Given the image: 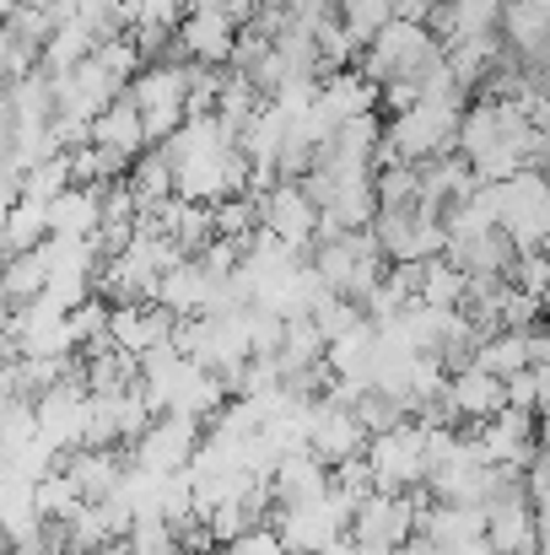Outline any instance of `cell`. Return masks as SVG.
Listing matches in <instances>:
<instances>
[{"label":"cell","instance_id":"obj_1","mask_svg":"<svg viewBox=\"0 0 550 555\" xmlns=\"http://www.w3.org/2000/svg\"><path fill=\"white\" fill-rule=\"evenodd\" d=\"M432 60H443V43L421 27V22H383L372 33V43L362 49V65H351L357 76H367L372 87H388V81H415Z\"/></svg>","mask_w":550,"mask_h":555},{"label":"cell","instance_id":"obj_2","mask_svg":"<svg viewBox=\"0 0 550 555\" xmlns=\"http://www.w3.org/2000/svg\"><path fill=\"white\" fill-rule=\"evenodd\" d=\"M351 513H357V502H346V496L330 486L324 496H314V502H303V507H276L270 529H276V540L292 555H319L346 540Z\"/></svg>","mask_w":550,"mask_h":555},{"label":"cell","instance_id":"obj_3","mask_svg":"<svg viewBox=\"0 0 550 555\" xmlns=\"http://www.w3.org/2000/svg\"><path fill=\"white\" fill-rule=\"evenodd\" d=\"M125 98H130L136 114H141L146 146H152V141L163 146V141L183 125V65L179 60H168V65H146V70H136V81L125 87Z\"/></svg>","mask_w":550,"mask_h":555},{"label":"cell","instance_id":"obj_4","mask_svg":"<svg viewBox=\"0 0 550 555\" xmlns=\"http://www.w3.org/2000/svg\"><path fill=\"white\" fill-rule=\"evenodd\" d=\"M362 459L372 469V480H378V491H415L426 480V431L415 421H405L394 431H378V437H367Z\"/></svg>","mask_w":550,"mask_h":555},{"label":"cell","instance_id":"obj_5","mask_svg":"<svg viewBox=\"0 0 550 555\" xmlns=\"http://www.w3.org/2000/svg\"><path fill=\"white\" fill-rule=\"evenodd\" d=\"M415 534V496L410 491H378L357 502L346 540L351 545H378V551H399Z\"/></svg>","mask_w":550,"mask_h":555},{"label":"cell","instance_id":"obj_6","mask_svg":"<svg viewBox=\"0 0 550 555\" xmlns=\"http://www.w3.org/2000/svg\"><path fill=\"white\" fill-rule=\"evenodd\" d=\"M194 448H200V426L189 421V415H174V410H163V415H152V426L136 437V469H152V475H183L189 469V459H194Z\"/></svg>","mask_w":550,"mask_h":555},{"label":"cell","instance_id":"obj_7","mask_svg":"<svg viewBox=\"0 0 550 555\" xmlns=\"http://www.w3.org/2000/svg\"><path fill=\"white\" fill-rule=\"evenodd\" d=\"M33 426H38V437L54 453H76L81 431H87V388H81V377H65L49 393H38L33 399Z\"/></svg>","mask_w":550,"mask_h":555},{"label":"cell","instance_id":"obj_8","mask_svg":"<svg viewBox=\"0 0 550 555\" xmlns=\"http://www.w3.org/2000/svg\"><path fill=\"white\" fill-rule=\"evenodd\" d=\"M254 216H259V227L270 232V237H281L286 248H297V254H308L314 248V227H319V210L308 205V194L292 184H276L265 189L259 199H254Z\"/></svg>","mask_w":550,"mask_h":555},{"label":"cell","instance_id":"obj_9","mask_svg":"<svg viewBox=\"0 0 550 555\" xmlns=\"http://www.w3.org/2000/svg\"><path fill=\"white\" fill-rule=\"evenodd\" d=\"M362 448H367V431L357 426V415H351L346 404H330V399H314V404H308V453H314L324 469L357 459Z\"/></svg>","mask_w":550,"mask_h":555},{"label":"cell","instance_id":"obj_10","mask_svg":"<svg viewBox=\"0 0 550 555\" xmlns=\"http://www.w3.org/2000/svg\"><path fill=\"white\" fill-rule=\"evenodd\" d=\"M174 324H179V319L163 313L157 302H108V346H114V351L141 357V351H152V346H168Z\"/></svg>","mask_w":550,"mask_h":555},{"label":"cell","instance_id":"obj_11","mask_svg":"<svg viewBox=\"0 0 550 555\" xmlns=\"http://www.w3.org/2000/svg\"><path fill=\"white\" fill-rule=\"evenodd\" d=\"M232 38L238 27L221 5H189V16L179 22V54H189V65H227Z\"/></svg>","mask_w":550,"mask_h":555},{"label":"cell","instance_id":"obj_12","mask_svg":"<svg viewBox=\"0 0 550 555\" xmlns=\"http://www.w3.org/2000/svg\"><path fill=\"white\" fill-rule=\"evenodd\" d=\"M60 475L76 486L81 502H103V496H114L125 459L114 448H76V453H60Z\"/></svg>","mask_w":550,"mask_h":555},{"label":"cell","instance_id":"obj_13","mask_svg":"<svg viewBox=\"0 0 550 555\" xmlns=\"http://www.w3.org/2000/svg\"><path fill=\"white\" fill-rule=\"evenodd\" d=\"M265 486H270V502H276V507H303V502H314V496L330 491V469L303 448V453L276 459V469H270Z\"/></svg>","mask_w":550,"mask_h":555},{"label":"cell","instance_id":"obj_14","mask_svg":"<svg viewBox=\"0 0 550 555\" xmlns=\"http://www.w3.org/2000/svg\"><path fill=\"white\" fill-rule=\"evenodd\" d=\"M443 399H448L453 421H475L481 426V421H491L502 410V377H491V372H481V367H464L448 377Z\"/></svg>","mask_w":550,"mask_h":555},{"label":"cell","instance_id":"obj_15","mask_svg":"<svg viewBox=\"0 0 550 555\" xmlns=\"http://www.w3.org/2000/svg\"><path fill=\"white\" fill-rule=\"evenodd\" d=\"M92 146L108 152V157H125V163H136V157L146 152V130H141V114H136L130 98H114V103L92 119Z\"/></svg>","mask_w":550,"mask_h":555},{"label":"cell","instance_id":"obj_16","mask_svg":"<svg viewBox=\"0 0 550 555\" xmlns=\"http://www.w3.org/2000/svg\"><path fill=\"white\" fill-rule=\"evenodd\" d=\"M49 264H54V237H43V243L27 248V254H5V259H0V302H5V308L33 302V297L43 292Z\"/></svg>","mask_w":550,"mask_h":555},{"label":"cell","instance_id":"obj_17","mask_svg":"<svg viewBox=\"0 0 550 555\" xmlns=\"http://www.w3.org/2000/svg\"><path fill=\"white\" fill-rule=\"evenodd\" d=\"M98 189H65V194H54L49 205H43V232L49 237H60V243H81V237H92L98 232Z\"/></svg>","mask_w":550,"mask_h":555},{"label":"cell","instance_id":"obj_18","mask_svg":"<svg viewBox=\"0 0 550 555\" xmlns=\"http://www.w3.org/2000/svg\"><path fill=\"white\" fill-rule=\"evenodd\" d=\"M205 292H210V275L200 270V259H179L174 270L157 275L152 302H157L163 313H174V319H200V313H205Z\"/></svg>","mask_w":550,"mask_h":555},{"label":"cell","instance_id":"obj_19","mask_svg":"<svg viewBox=\"0 0 550 555\" xmlns=\"http://www.w3.org/2000/svg\"><path fill=\"white\" fill-rule=\"evenodd\" d=\"M319 103L346 125V119H362V114L378 108V87H372L367 76H357V70H330V76L319 81Z\"/></svg>","mask_w":550,"mask_h":555},{"label":"cell","instance_id":"obj_20","mask_svg":"<svg viewBox=\"0 0 550 555\" xmlns=\"http://www.w3.org/2000/svg\"><path fill=\"white\" fill-rule=\"evenodd\" d=\"M92 49H98V38H92L76 16L60 22V27L43 38V49H38V54H43V76H71L81 60H92Z\"/></svg>","mask_w":550,"mask_h":555},{"label":"cell","instance_id":"obj_21","mask_svg":"<svg viewBox=\"0 0 550 555\" xmlns=\"http://www.w3.org/2000/svg\"><path fill=\"white\" fill-rule=\"evenodd\" d=\"M276 372L281 377H292V372H308L324 362V340H319V330L308 324V319H286V330H281V346H276Z\"/></svg>","mask_w":550,"mask_h":555},{"label":"cell","instance_id":"obj_22","mask_svg":"<svg viewBox=\"0 0 550 555\" xmlns=\"http://www.w3.org/2000/svg\"><path fill=\"white\" fill-rule=\"evenodd\" d=\"M125 189L136 194V210H157L163 199H174V168L163 163V152H141L125 173Z\"/></svg>","mask_w":550,"mask_h":555},{"label":"cell","instance_id":"obj_23","mask_svg":"<svg viewBox=\"0 0 550 555\" xmlns=\"http://www.w3.org/2000/svg\"><path fill=\"white\" fill-rule=\"evenodd\" d=\"M415 302L421 308H443V313H459L464 302V275L437 254V259H421V286H415Z\"/></svg>","mask_w":550,"mask_h":555},{"label":"cell","instance_id":"obj_24","mask_svg":"<svg viewBox=\"0 0 550 555\" xmlns=\"http://www.w3.org/2000/svg\"><path fill=\"white\" fill-rule=\"evenodd\" d=\"M49 232H43V205L38 199H16L5 216H0V248L5 254H27V248H38Z\"/></svg>","mask_w":550,"mask_h":555},{"label":"cell","instance_id":"obj_25","mask_svg":"<svg viewBox=\"0 0 550 555\" xmlns=\"http://www.w3.org/2000/svg\"><path fill=\"white\" fill-rule=\"evenodd\" d=\"M76 507H81V496H76V486L60 469L43 475V480H33V518L38 524H71Z\"/></svg>","mask_w":550,"mask_h":555},{"label":"cell","instance_id":"obj_26","mask_svg":"<svg viewBox=\"0 0 550 555\" xmlns=\"http://www.w3.org/2000/svg\"><path fill=\"white\" fill-rule=\"evenodd\" d=\"M470 367L491 372V377H513V372H524V367H529V357H524V335H508V330L486 335V340L475 346Z\"/></svg>","mask_w":550,"mask_h":555},{"label":"cell","instance_id":"obj_27","mask_svg":"<svg viewBox=\"0 0 550 555\" xmlns=\"http://www.w3.org/2000/svg\"><path fill=\"white\" fill-rule=\"evenodd\" d=\"M351 415H357V426H362L367 437H378V431L405 426V421H410V404H405V399H394V393L362 388V393H357V404H351Z\"/></svg>","mask_w":550,"mask_h":555},{"label":"cell","instance_id":"obj_28","mask_svg":"<svg viewBox=\"0 0 550 555\" xmlns=\"http://www.w3.org/2000/svg\"><path fill=\"white\" fill-rule=\"evenodd\" d=\"M335 22L346 27V38L367 49L372 43V33L383 27V22H394V5L388 0H335Z\"/></svg>","mask_w":550,"mask_h":555},{"label":"cell","instance_id":"obj_29","mask_svg":"<svg viewBox=\"0 0 550 555\" xmlns=\"http://www.w3.org/2000/svg\"><path fill=\"white\" fill-rule=\"evenodd\" d=\"M308 324H314V330H319V340L330 346V340H341V335H351V330L362 324V308H357L351 297L319 292V302L308 308Z\"/></svg>","mask_w":550,"mask_h":555},{"label":"cell","instance_id":"obj_30","mask_svg":"<svg viewBox=\"0 0 550 555\" xmlns=\"http://www.w3.org/2000/svg\"><path fill=\"white\" fill-rule=\"evenodd\" d=\"M443 5H448L453 38H481V33H497V22H502V0H443Z\"/></svg>","mask_w":550,"mask_h":555},{"label":"cell","instance_id":"obj_31","mask_svg":"<svg viewBox=\"0 0 550 555\" xmlns=\"http://www.w3.org/2000/svg\"><path fill=\"white\" fill-rule=\"evenodd\" d=\"M65 335H71V351H87L98 340H108V302L103 297H87L81 308L65 313Z\"/></svg>","mask_w":550,"mask_h":555},{"label":"cell","instance_id":"obj_32","mask_svg":"<svg viewBox=\"0 0 550 555\" xmlns=\"http://www.w3.org/2000/svg\"><path fill=\"white\" fill-rule=\"evenodd\" d=\"M65 189H71V163H65V152L22 173V199H38V205H49V199H54V194H65Z\"/></svg>","mask_w":550,"mask_h":555},{"label":"cell","instance_id":"obj_33","mask_svg":"<svg viewBox=\"0 0 550 555\" xmlns=\"http://www.w3.org/2000/svg\"><path fill=\"white\" fill-rule=\"evenodd\" d=\"M92 65H98L103 76H114L119 87H130V81H136V70H141V54H136V43H130V38H103V43L92 49Z\"/></svg>","mask_w":550,"mask_h":555},{"label":"cell","instance_id":"obj_34","mask_svg":"<svg viewBox=\"0 0 550 555\" xmlns=\"http://www.w3.org/2000/svg\"><path fill=\"white\" fill-rule=\"evenodd\" d=\"M254 221H259V216H254V199H248V194H232V199H216V205H210V232H216V237H248Z\"/></svg>","mask_w":550,"mask_h":555},{"label":"cell","instance_id":"obj_35","mask_svg":"<svg viewBox=\"0 0 550 555\" xmlns=\"http://www.w3.org/2000/svg\"><path fill=\"white\" fill-rule=\"evenodd\" d=\"M16 199H22V179H16L11 168H0V216H5Z\"/></svg>","mask_w":550,"mask_h":555},{"label":"cell","instance_id":"obj_36","mask_svg":"<svg viewBox=\"0 0 550 555\" xmlns=\"http://www.w3.org/2000/svg\"><path fill=\"white\" fill-rule=\"evenodd\" d=\"M5 152H11V119L0 114V168H5Z\"/></svg>","mask_w":550,"mask_h":555},{"label":"cell","instance_id":"obj_37","mask_svg":"<svg viewBox=\"0 0 550 555\" xmlns=\"http://www.w3.org/2000/svg\"><path fill=\"white\" fill-rule=\"evenodd\" d=\"M81 555H130V551H125V540H114V545H98V551H81Z\"/></svg>","mask_w":550,"mask_h":555},{"label":"cell","instance_id":"obj_38","mask_svg":"<svg viewBox=\"0 0 550 555\" xmlns=\"http://www.w3.org/2000/svg\"><path fill=\"white\" fill-rule=\"evenodd\" d=\"M319 555H357V545H351V540H341V545H330V551H319Z\"/></svg>","mask_w":550,"mask_h":555},{"label":"cell","instance_id":"obj_39","mask_svg":"<svg viewBox=\"0 0 550 555\" xmlns=\"http://www.w3.org/2000/svg\"><path fill=\"white\" fill-rule=\"evenodd\" d=\"M5 87H11V81H0V114H5Z\"/></svg>","mask_w":550,"mask_h":555},{"label":"cell","instance_id":"obj_40","mask_svg":"<svg viewBox=\"0 0 550 555\" xmlns=\"http://www.w3.org/2000/svg\"><path fill=\"white\" fill-rule=\"evenodd\" d=\"M22 5H49V0H22Z\"/></svg>","mask_w":550,"mask_h":555}]
</instances>
